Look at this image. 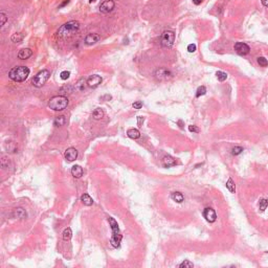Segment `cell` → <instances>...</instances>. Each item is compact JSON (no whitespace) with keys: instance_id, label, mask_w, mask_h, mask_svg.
Segmentation results:
<instances>
[{"instance_id":"cell-9","label":"cell","mask_w":268,"mask_h":268,"mask_svg":"<svg viewBox=\"0 0 268 268\" xmlns=\"http://www.w3.org/2000/svg\"><path fill=\"white\" fill-rule=\"evenodd\" d=\"M203 217L210 223H214L217 220V214H216L215 210H213L212 208H204V210H203Z\"/></svg>"},{"instance_id":"cell-7","label":"cell","mask_w":268,"mask_h":268,"mask_svg":"<svg viewBox=\"0 0 268 268\" xmlns=\"http://www.w3.org/2000/svg\"><path fill=\"white\" fill-rule=\"evenodd\" d=\"M154 75H155L156 80L158 81H168L172 78L173 75L167 68H158L155 71V73H154Z\"/></svg>"},{"instance_id":"cell-1","label":"cell","mask_w":268,"mask_h":268,"mask_svg":"<svg viewBox=\"0 0 268 268\" xmlns=\"http://www.w3.org/2000/svg\"><path fill=\"white\" fill-rule=\"evenodd\" d=\"M80 30V23L79 21H69L67 23H64V24L61 26L60 28L57 32V37L60 38V39H67V38L72 37L75 34L78 33V30Z\"/></svg>"},{"instance_id":"cell-38","label":"cell","mask_w":268,"mask_h":268,"mask_svg":"<svg viewBox=\"0 0 268 268\" xmlns=\"http://www.w3.org/2000/svg\"><path fill=\"white\" fill-rule=\"evenodd\" d=\"M261 2L265 8H268V0H261Z\"/></svg>"},{"instance_id":"cell-44","label":"cell","mask_w":268,"mask_h":268,"mask_svg":"<svg viewBox=\"0 0 268 268\" xmlns=\"http://www.w3.org/2000/svg\"><path fill=\"white\" fill-rule=\"evenodd\" d=\"M267 253H268V251H267Z\"/></svg>"},{"instance_id":"cell-35","label":"cell","mask_w":268,"mask_h":268,"mask_svg":"<svg viewBox=\"0 0 268 268\" xmlns=\"http://www.w3.org/2000/svg\"><path fill=\"white\" fill-rule=\"evenodd\" d=\"M132 106H133L134 109H140V108L143 107V103H141L140 101H137V102H135V103H133Z\"/></svg>"},{"instance_id":"cell-39","label":"cell","mask_w":268,"mask_h":268,"mask_svg":"<svg viewBox=\"0 0 268 268\" xmlns=\"http://www.w3.org/2000/svg\"><path fill=\"white\" fill-rule=\"evenodd\" d=\"M203 0H193V3L194 4H196V5H199V4H201V2H202Z\"/></svg>"},{"instance_id":"cell-2","label":"cell","mask_w":268,"mask_h":268,"mask_svg":"<svg viewBox=\"0 0 268 268\" xmlns=\"http://www.w3.org/2000/svg\"><path fill=\"white\" fill-rule=\"evenodd\" d=\"M30 75V69L26 66H17L10 70L8 77L15 82H24Z\"/></svg>"},{"instance_id":"cell-20","label":"cell","mask_w":268,"mask_h":268,"mask_svg":"<svg viewBox=\"0 0 268 268\" xmlns=\"http://www.w3.org/2000/svg\"><path fill=\"white\" fill-rule=\"evenodd\" d=\"M127 135L129 136L130 138H132V139H137V138L140 137V132L137 130V129H129L128 131H127Z\"/></svg>"},{"instance_id":"cell-40","label":"cell","mask_w":268,"mask_h":268,"mask_svg":"<svg viewBox=\"0 0 268 268\" xmlns=\"http://www.w3.org/2000/svg\"><path fill=\"white\" fill-rule=\"evenodd\" d=\"M102 100H111V95H109V94H106L105 96H102Z\"/></svg>"},{"instance_id":"cell-23","label":"cell","mask_w":268,"mask_h":268,"mask_svg":"<svg viewBox=\"0 0 268 268\" xmlns=\"http://www.w3.org/2000/svg\"><path fill=\"white\" fill-rule=\"evenodd\" d=\"M85 84H87V81L85 79H80L78 81V83L75 84V89L79 91H83L85 89Z\"/></svg>"},{"instance_id":"cell-33","label":"cell","mask_w":268,"mask_h":268,"mask_svg":"<svg viewBox=\"0 0 268 268\" xmlns=\"http://www.w3.org/2000/svg\"><path fill=\"white\" fill-rule=\"evenodd\" d=\"M69 75H70L69 71H67V70H64V71H62V72H61L60 77H61V79H62V80H67V79L69 78Z\"/></svg>"},{"instance_id":"cell-32","label":"cell","mask_w":268,"mask_h":268,"mask_svg":"<svg viewBox=\"0 0 268 268\" xmlns=\"http://www.w3.org/2000/svg\"><path fill=\"white\" fill-rule=\"evenodd\" d=\"M242 151H243V148L237 146V147H235V148L231 149V154H233V155H239V154L242 153Z\"/></svg>"},{"instance_id":"cell-11","label":"cell","mask_w":268,"mask_h":268,"mask_svg":"<svg viewBox=\"0 0 268 268\" xmlns=\"http://www.w3.org/2000/svg\"><path fill=\"white\" fill-rule=\"evenodd\" d=\"M102 78L98 75H92L87 79V86L90 88H96L101 83H102Z\"/></svg>"},{"instance_id":"cell-37","label":"cell","mask_w":268,"mask_h":268,"mask_svg":"<svg viewBox=\"0 0 268 268\" xmlns=\"http://www.w3.org/2000/svg\"><path fill=\"white\" fill-rule=\"evenodd\" d=\"M188 51L189 53H194V51H196V45L195 44H189L188 45Z\"/></svg>"},{"instance_id":"cell-21","label":"cell","mask_w":268,"mask_h":268,"mask_svg":"<svg viewBox=\"0 0 268 268\" xmlns=\"http://www.w3.org/2000/svg\"><path fill=\"white\" fill-rule=\"evenodd\" d=\"M65 124H66V118H65V116H63V115L57 116V117L55 118V120H53V125H55L56 127H62V126H64Z\"/></svg>"},{"instance_id":"cell-24","label":"cell","mask_w":268,"mask_h":268,"mask_svg":"<svg viewBox=\"0 0 268 268\" xmlns=\"http://www.w3.org/2000/svg\"><path fill=\"white\" fill-rule=\"evenodd\" d=\"M23 38H24L23 34L16 33V34H14V35L12 36L11 40H12V42H14V43H19V42H21V41L23 40Z\"/></svg>"},{"instance_id":"cell-15","label":"cell","mask_w":268,"mask_h":268,"mask_svg":"<svg viewBox=\"0 0 268 268\" xmlns=\"http://www.w3.org/2000/svg\"><path fill=\"white\" fill-rule=\"evenodd\" d=\"M162 165L165 168H170V167H173V165H176V161L172 156L167 155L162 158Z\"/></svg>"},{"instance_id":"cell-27","label":"cell","mask_w":268,"mask_h":268,"mask_svg":"<svg viewBox=\"0 0 268 268\" xmlns=\"http://www.w3.org/2000/svg\"><path fill=\"white\" fill-rule=\"evenodd\" d=\"M216 75H217V79H218L220 82H224V81L227 79V73L224 72V71H217V72H216Z\"/></svg>"},{"instance_id":"cell-42","label":"cell","mask_w":268,"mask_h":268,"mask_svg":"<svg viewBox=\"0 0 268 268\" xmlns=\"http://www.w3.org/2000/svg\"><path fill=\"white\" fill-rule=\"evenodd\" d=\"M68 2H69V0H65V1H64V2H63L62 4H61V8H62V6H64V5H66Z\"/></svg>"},{"instance_id":"cell-8","label":"cell","mask_w":268,"mask_h":268,"mask_svg":"<svg viewBox=\"0 0 268 268\" xmlns=\"http://www.w3.org/2000/svg\"><path fill=\"white\" fill-rule=\"evenodd\" d=\"M114 6H115V2L113 0H105L100 5V12L103 13V14H108V13L112 12Z\"/></svg>"},{"instance_id":"cell-10","label":"cell","mask_w":268,"mask_h":268,"mask_svg":"<svg viewBox=\"0 0 268 268\" xmlns=\"http://www.w3.org/2000/svg\"><path fill=\"white\" fill-rule=\"evenodd\" d=\"M235 50L236 53L240 56H245L249 53L250 47L246 44V43H242V42H238L235 44Z\"/></svg>"},{"instance_id":"cell-30","label":"cell","mask_w":268,"mask_h":268,"mask_svg":"<svg viewBox=\"0 0 268 268\" xmlns=\"http://www.w3.org/2000/svg\"><path fill=\"white\" fill-rule=\"evenodd\" d=\"M193 266H194V264L192 263V262H190L189 260H184L182 263H180L179 265H178V267H180V268H191V267H193Z\"/></svg>"},{"instance_id":"cell-43","label":"cell","mask_w":268,"mask_h":268,"mask_svg":"<svg viewBox=\"0 0 268 268\" xmlns=\"http://www.w3.org/2000/svg\"><path fill=\"white\" fill-rule=\"evenodd\" d=\"M95 1H96V0H90L89 2H90V3H92V2H95Z\"/></svg>"},{"instance_id":"cell-34","label":"cell","mask_w":268,"mask_h":268,"mask_svg":"<svg viewBox=\"0 0 268 268\" xmlns=\"http://www.w3.org/2000/svg\"><path fill=\"white\" fill-rule=\"evenodd\" d=\"M0 18H1V26L5 24L6 20H8V16L5 15L4 13H0Z\"/></svg>"},{"instance_id":"cell-29","label":"cell","mask_w":268,"mask_h":268,"mask_svg":"<svg viewBox=\"0 0 268 268\" xmlns=\"http://www.w3.org/2000/svg\"><path fill=\"white\" fill-rule=\"evenodd\" d=\"M267 206H268V200H266V199H261L260 203H259V208H260L261 212H264Z\"/></svg>"},{"instance_id":"cell-17","label":"cell","mask_w":268,"mask_h":268,"mask_svg":"<svg viewBox=\"0 0 268 268\" xmlns=\"http://www.w3.org/2000/svg\"><path fill=\"white\" fill-rule=\"evenodd\" d=\"M171 198H172V200H174L177 203H181L184 200V197H183V195L180 192H173V193L171 194Z\"/></svg>"},{"instance_id":"cell-41","label":"cell","mask_w":268,"mask_h":268,"mask_svg":"<svg viewBox=\"0 0 268 268\" xmlns=\"http://www.w3.org/2000/svg\"><path fill=\"white\" fill-rule=\"evenodd\" d=\"M138 125H141V123H143V117H141V116H138Z\"/></svg>"},{"instance_id":"cell-26","label":"cell","mask_w":268,"mask_h":268,"mask_svg":"<svg viewBox=\"0 0 268 268\" xmlns=\"http://www.w3.org/2000/svg\"><path fill=\"white\" fill-rule=\"evenodd\" d=\"M71 237H72V231H71V229H70L69 227L65 228L64 231H63V240L69 241L70 239H71Z\"/></svg>"},{"instance_id":"cell-36","label":"cell","mask_w":268,"mask_h":268,"mask_svg":"<svg viewBox=\"0 0 268 268\" xmlns=\"http://www.w3.org/2000/svg\"><path fill=\"white\" fill-rule=\"evenodd\" d=\"M189 131H190V132H195V133H198V132H199V129L197 128L196 126L191 125V126H189Z\"/></svg>"},{"instance_id":"cell-31","label":"cell","mask_w":268,"mask_h":268,"mask_svg":"<svg viewBox=\"0 0 268 268\" xmlns=\"http://www.w3.org/2000/svg\"><path fill=\"white\" fill-rule=\"evenodd\" d=\"M205 93H206V88L204 87V86H200V87H198V89H197L196 96L199 98V96H201V95H204Z\"/></svg>"},{"instance_id":"cell-22","label":"cell","mask_w":268,"mask_h":268,"mask_svg":"<svg viewBox=\"0 0 268 268\" xmlns=\"http://www.w3.org/2000/svg\"><path fill=\"white\" fill-rule=\"evenodd\" d=\"M103 116H104V111L101 108H96L92 112V117L94 120H101V118H103Z\"/></svg>"},{"instance_id":"cell-18","label":"cell","mask_w":268,"mask_h":268,"mask_svg":"<svg viewBox=\"0 0 268 268\" xmlns=\"http://www.w3.org/2000/svg\"><path fill=\"white\" fill-rule=\"evenodd\" d=\"M81 201L83 202V204H84V205H87V206H90V205H92V204H93L92 198H91V197L88 195V194H83V195L81 196Z\"/></svg>"},{"instance_id":"cell-13","label":"cell","mask_w":268,"mask_h":268,"mask_svg":"<svg viewBox=\"0 0 268 268\" xmlns=\"http://www.w3.org/2000/svg\"><path fill=\"white\" fill-rule=\"evenodd\" d=\"M101 40V36L98 34H89L86 36L85 38V43L87 45H93L95 43H98Z\"/></svg>"},{"instance_id":"cell-28","label":"cell","mask_w":268,"mask_h":268,"mask_svg":"<svg viewBox=\"0 0 268 268\" xmlns=\"http://www.w3.org/2000/svg\"><path fill=\"white\" fill-rule=\"evenodd\" d=\"M257 62H258V64L261 66V67H267L268 66L267 59L264 58V57H259V58L257 59Z\"/></svg>"},{"instance_id":"cell-5","label":"cell","mask_w":268,"mask_h":268,"mask_svg":"<svg viewBox=\"0 0 268 268\" xmlns=\"http://www.w3.org/2000/svg\"><path fill=\"white\" fill-rule=\"evenodd\" d=\"M49 77H50V72L48 70H46V69L41 70V71H39V72L35 75V78L33 79V82L32 83H33V85L35 86V87L40 88L47 82Z\"/></svg>"},{"instance_id":"cell-16","label":"cell","mask_w":268,"mask_h":268,"mask_svg":"<svg viewBox=\"0 0 268 268\" xmlns=\"http://www.w3.org/2000/svg\"><path fill=\"white\" fill-rule=\"evenodd\" d=\"M71 174L75 178H80L83 175V169L81 165H75L71 168Z\"/></svg>"},{"instance_id":"cell-19","label":"cell","mask_w":268,"mask_h":268,"mask_svg":"<svg viewBox=\"0 0 268 268\" xmlns=\"http://www.w3.org/2000/svg\"><path fill=\"white\" fill-rule=\"evenodd\" d=\"M14 217L15 218H18V219H24L26 218V212H25L23 208H16L15 210H14Z\"/></svg>"},{"instance_id":"cell-4","label":"cell","mask_w":268,"mask_h":268,"mask_svg":"<svg viewBox=\"0 0 268 268\" xmlns=\"http://www.w3.org/2000/svg\"><path fill=\"white\" fill-rule=\"evenodd\" d=\"M68 105V98L64 95H57L53 96L48 102V107L55 111L64 110Z\"/></svg>"},{"instance_id":"cell-6","label":"cell","mask_w":268,"mask_h":268,"mask_svg":"<svg viewBox=\"0 0 268 268\" xmlns=\"http://www.w3.org/2000/svg\"><path fill=\"white\" fill-rule=\"evenodd\" d=\"M174 41H175V34L172 30H165L163 32L160 38V44L161 46L167 48H170L173 46Z\"/></svg>"},{"instance_id":"cell-25","label":"cell","mask_w":268,"mask_h":268,"mask_svg":"<svg viewBox=\"0 0 268 268\" xmlns=\"http://www.w3.org/2000/svg\"><path fill=\"white\" fill-rule=\"evenodd\" d=\"M226 188H227V190L229 191L231 193H235L236 192V184L231 178H228L227 182H226Z\"/></svg>"},{"instance_id":"cell-12","label":"cell","mask_w":268,"mask_h":268,"mask_svg":"<svg viewBox=\"0 0 268 268\" xmlns=\"http://www.w3.org/2000/svg\"><path fill=\"white\" fill-rule=\"evenodd\" d=\"M64 156H65V159L68 161H73L77 159L78 157V151L75 148H68L67 150L64 153Z\"/></svg>"},{"instance_id":"cell-3","label":"cell","mask_w":268,"mask_h":268,"mask_svg":"<svg viewBox=\"0 0 268 268\" xmlns=\"http://www.w3.org/2000/svg\"><path fill=\"white\" fill-rule=\"evenodd\" d=\"M108 222L110 224L111 229H112V237L110 239V243L113 247H120V241L123 239V236L120 235V228H118V224L115 221V219L112 218V217H109L108 218Z\"/></svg>"},{"instance_id":"cell-14","label":"cell","mask_w":268,"mask_h":268,"mask_svg":"<svg viewBox=\"0 0 268 268\" xmlns=\"http://www.w3.org/2000/svg\"><path fill=\"white\" fill-rule=\"evenodd\" d=\"M32 55H33L32 49H30V48H23V49H21L18 53V58L20 59V60H26V59L30 58Z\"/></svg>"}]
</instances>
